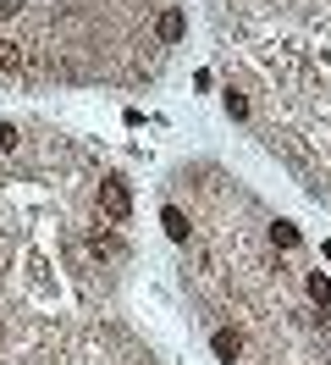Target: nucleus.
I'll return each instance as SVG.
<instances>
[{
    "label": "nucleus",
    "instance_id": "3",
    "mask_svg": "<svg viewBox=\"0 0 331 365\" xmlns=\"http://www.w3.org/2000/svg\"><path fill=\"white\" fill-rule=\"evenodd\" d=\"M160 227H166V238H172V244H188V232H194V227H188V216H182L177 205L160 210Z\"/></svg>",
    "mask_w": 331,
    "mask_h": 365
},
{
    "label": "nucleus",
    "instance_id": "9",
    "mask_svg": "<svg viewBox=\"0 0 331 365\" xmlns=\"http://www.w3.org/2000/svg\"><path fill=\"white\" fill-rule=\"evenodd\" d=\"M0 150H17V128L11 122H0Z\"/></svg>",
    "mask_w": 331,
    "mask_h": 365
},
{
    "label": "nucleus",
    "instance_id": "5",
    "mask_svg": "<svg viewBox=\"0 0 331 365\" xmlns=\"http://www.w3.org/2000/svg\"><path fill=\"white\" fill-rule=\"evenodd\" d=\"M304 288H309V299H315V304H331V277H326V272H309Z\"/></svg>",
    "mask_w": 331,
    "mask_h": 365
},
{
    "label": "nucleus",
    "instance_id": "6",
    "mask_svg": "<svg viewBox=\"0 0 331 365\" xmlns=\"http://www.w3.org/2000/svg\"><path fill=\"white\" fill-rule=\"evenodd\" d=\"M270 244H282V250H298V227H293V222H276V227H270Z\"/></svg>",
    "mask_w": 331,
    "mask_h": 365
},
{
    "label": "nucleus",
    "instance_id": "8",
    "mask_svg": "<svg viewBox=\"0 0 331 365\" xmlns=\"http://www.w3.org/2000/svg\"><path fill=\"white\" fill-rule=\"evenodd\" d=\"M226 116H238V122H243V116H248V100H243V94H226Z\"/></svg>",
    "mask_w": 331,
    "mask_h": 365
},
{
    "label": "nucleus",
    "instance_id": "1",
    "mask_svg": "<svg viewBox=\"0 0 331 365\" xmlns=\"http://www.w3.org/2000/svg\"><path fill=\"white\" fill-rule=\"evenodd\" d=\"M100 210H105L110 222H127V216H132V188L122 178H105V182H100Z\"/></svg>",
    "mask_w": 331,
    "mask_h": 365
},
{
    "label": "nucleus",
    "instance_id": "7",
    "mask_svg": "<svg viewBox=\"0 0 331 365\" xmlns=\"http://www.w3.org/2000/svg\"><path fill=\"white\" fill-rule=\"evenodd\" d=\"M17 67H22V45L0 39V72H17Z\"/></svg>",
    "mask_w": 331,
    "mask_h": 365
},
{
    "label": "nucleus",
    "instance_id": "10",
    "mask_svg": "<svg viewBox=\"0 0 331 365\" xmlns=\"http://www.w3.org/2000/svg\"><path fill=\"white\" fill-rule=\"evenodd\" d=\"M22 11V0H0V23H6V17H17Z\"/></svg>",
    "mask_w": 331,
    "mask_h": 365
},
{
    "label": "nucleus",
    "instance_id": "4",
    "mask_svg": "<svg viewBox=\"0 0 331 365\" xmlns=\"http://www.w3.org/2000/svg\"><path fill=\"white\" fill-rule=\"evenodd\" d=\"M210 349H216V360H238V354H243V332H232V327H221L216 338H210Z\"/></svg>",
    "mask_w": 331,
    "mask_h": 365
},
{
    "label": "nucleus",
    "instance_id": "2",
    "mask_svg": "<svg viewBox=\"0 0 331 365\" xmlns=\"http://www.w3.org/2000/svg\"><path fill=\"white\" fill-rule=\"evenodd\" d=\"M154 34H160V45H177V39L188 34V17H182L177 6H166V11L154 17Z\"/></svg>",
    "mask_w": 331,
    "mask_h": 365
}]
</instances>
